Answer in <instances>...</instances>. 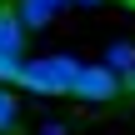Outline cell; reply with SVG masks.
<instances>
[{
	"mask_svg": "<svg viewBox=\"0 0 135 135\" xmlns=\"http://www.w3.org/2000/svg\"><path fill=\"white\" fill-rule=\"evenodd\" d=\"M75 70H80V60H70V55H45V60H30V65H20V90H35V95H70V80H75Z\"/></svg>",
	"mask_w": 135,
	"mask_h": 135,
	"instance_id": "1",
	"label": "cell"
},
{
	"mask_svg": "<svg viewBox=\"0 0 135 135\" xmlns=\"http://www.w3.org/2000/svg\"><path fill=\"white\" fill-rule=\"evenodd\" d=\"M70 95H75L80 105H105V100L120 95V70H110L105 60H100V65H80L75 80H70Z\"/></svg>",
	"mask_w": 135,
	"mask_h": 135,
	"instance_id": "2",
	"label": "cell"
},
{
	"mask_svg": "<svg viewBox=\"0 0 135 135\" xmlns=\"http://www.w3.org/2000/svg\"><path fill=\"white\" fill-rule=\"evenodd\" d=\"M0 50H10V55L25 50V25H20V15H15L10 0H0Z\"/></svg>",
	"mask_w": 135,
	"mask_h": 135,
	"instance_id": "3",
	"label": "cell"
},
{
	"mask_svg": "<svg viewBox=\"0 0 135 135\" xmlns=\"http://www.w3.org/2000/svg\"><path fill=\"white\" fill-rule=\"evenodd\" d=\"M15 15H20L25 30H40V25L55 20V5H50V0H15Z\"/></svg>",
	"mask_w": 135,
	"mask_h": 135,
	"instance_id": "4",
	"label": "cell"
},
{
	"mask_svg": "<svg viewBox=\"0 0 135 135\" xmlns=\"http://www.w3.org/2000/svg\"><path fill=\"white\" fill-rule=\"evenodd\" d=\"M105 65H110V70H135V45L115 40V45L105 50Z\"/></svg>",
	"mask_w": 135,
	"mask_h": 135,
	"instance_id": "5",
	"label": "cell"
},
{
	"mask_svg": "<svg viewBox=\"0 0 135 135\" xmlns=\"http://www.w3.org/2000/svg\"><path fill=\"white\" fill-rule=\"evenodd\" d=\"M15 125H20V105H15L10 90H0V135H10Z\"/></svg>",
	"mask_w": 135,
	"mask_h": 135,
	"instance_id": "6",
	"label": "cell"
},
{
	"mask_svg": "<svg viewBox=\"0 0 135 135\" xmlns=\"http://www.w3.org/2000/svg\"><path fill=\"white\" fill-rule=\"evenodd\" d=\"M20 65H25L20 55H10V50H0V80H5V85H15V80H20Z\"/></svg>",
	"mask_w": 135,
	"mask_h": 135,
	"instance_id": "7",
	"label": "cell"
},
{
	"mask_svg": "<svg viewBox=\"0 0 135 135\" xmlns=\"http://www.w3.org/2000/svg\"><path fill=\"white\" fill-rule=\"evenodd\" d=\"M50 5H55V10H60V5H70V0H50Z\"/></svg>",
	"mask_w": 135,
	"mask_h": 135,
	"instance_id": "8",
	"label": "cell"
},
{
	"mask_svg": "<svg viewBox=\"0 0 135 135\" xmlns=\"http://www.w3.org/2000/svg\"><path fill=\"white\" fill-rule=\"evenodd\" d=\"M80 5H100V0H80Z\"/></svg>",
	"mask_w": 135,
	"mask_h": 135,
	"instance_id": "9",
	"label": "cell"
},
{
	"mask_svg": "<svg viewBox=\"0 0 135 135\" xmlns=\"http://www.w3.org/2000/svg\"><path fill=\"white\" fill-rule=\"evenodd\" d=\"M130 5H135V0H130Z\"/></svg>",
	"mask_w": 135,
	"mask_h": 135,
	"instance_id": "10",
	"label": "cell"
}]
</instances>
